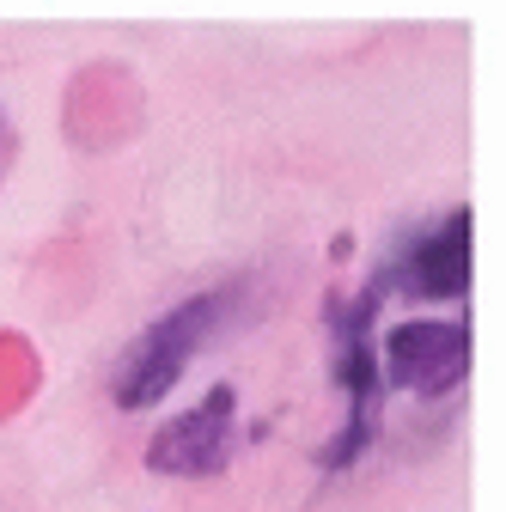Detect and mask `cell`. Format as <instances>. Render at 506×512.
<instances>
[{
	"label": "cell",
	"instance_id": "obj_1",
	"mask_svg": "<svg viewBox=\"0 0 506 512\" xmlns=\"http://www.w3.org/2000/svg\"><path fill=\"white\" fill-rule=\"evenodd\" d=\"M250 299H257V275H232V281H220L208 293H189V299L165 305L153 324L122 348V360L110 372V403L116 409H153V403H165L183 384L189 360L208 354L238 324V317L250 311Z\"/></svg>",
	"mask_w": 506,
	"mask_h": 512
},
{
	"label": "cell",
	"instance_id": "obj_2",
	"mask_svg": "<svg viewBox=\"0 0 506 512\" xmlns=\"http://www.w3.org/2000/svg\"><path fill=\"white\" fill-rule=\"evenodd\" d=\"M378 311H385V293H378L372 275L354 293H330V305H324L330 360H336V391H342V427L330 433V445L318 452L324 476L360 464V452L378 439V409H385V378H378V348H372Z\"/></svg>",
	"mask_w": 506,
	"mask_h": 512
},
{
	"label": "cell",
	"instance_id": "obj_3",
	"mask_svg": "<svg viewBox=\"0 0 506 512\" xmlns=\"http://www.w3.org/2000/svg\"><path fill=\"white\" fill-rule=\"evenodd\" d=\"M372 348H378L385 397L403 391V397L439 403L470 378V317H403Z\"/></svg>",
	"mask_w": 506,
	"mask_h": 512
},
{
	"label": "cell",
	"instance_id": "obj_4",
	"mask_svg": "<svg viewBox=\"0 0 506 512\" xmlns=\"http://www.w3.org/2000/svg\"><path fill=\"white\" fill-rule=\"evenodd\" d=\"M470 226L476 214L470 208H452L427 220L421 232H409L385 263L372 269L378 293H397V299H421V305H446V299H464L470 293Z\"/></svg>",
	"mask_w": 506,
	"mask_h": 512
},
{
	"label": "cell",
	"instance_id": "obj_5",
	"mask_svg": "<svg viewBox=\"0 0 506 512\" xmlns=\"http://www.w3.org/2000/svg\"><path fill=\"white\" fill-rule=\"evenodd\" d=\"M232 452H238V391L220 378L202 403H189L147 439V470L177 476V482H202V476H220L232 464Z\"/></svg>",
	"mask_w": 506,
	"mask_h": 512
}]
</instances>
